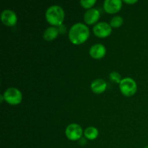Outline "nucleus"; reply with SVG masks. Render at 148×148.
<instances>
[{
  "instance_id": "f257e3e1",
  "label": "nucleus",
  "mask_w": 148,
  "mask_h": 148,
  "mask_svg": "<svg viewBox=\"0 0 148 148\" xmlns=\"http://www.w3.org/2000/svg\"><path fill=\"white\" fill-rule=\"evenodd\" d=\"M90 36L89 27L82 23H77L70 27L69 31V40L75 45L85 43Z\"/></svg>"
},
{
  "instance_id": "f03ea898",
  "label": "nucleus",
  "mask_w": 148,
  "mask_h": 148,
  "mask_svg": "<svg viewBox=\"0 0 148 148\" xmlns=\"http://www.w3.org/2000/svg\"><path fill=\"white\" fill-rule=\"evenodd\" d=\"M64 10L61 6L51 5L46 10L45 17L48 23L52 26L59 27L63 25L64 20Z\"/></svg>"
},
{
  "instance_id": "7ed1b4c3",
  "label": "nucleus",
  "mask_w": 148,
  "mask_h": 148,
  "mask_svg": "<svg viewBox=\"0 0 148 148\" xmlns=\"http://www.w3.org/2000/svg\"><path fill=\"white\" fill-rule=\"evenodd\" d=\"M119 85L120 91L125 96H132L137 92V82L131 77L123 78Z\"/></svg>"
},
{
  "instance_id": "20e7f679",
  "label": "nucleus",
  "mask_w": 148,
  "mask_h": 148,
  "mask_svg": "<svg viewBox=\"0 0 148 148\" xmlns=\"http://www.w3.org/2000/svg\"><path fill=\"white\" fill-rule=\"evenodd\" d=\"M4 101L9 104L16 106L20 104L23 100V95L20 90L16 88H9L4 91Z\"/></svg>"
},
{
  "instance_id": "39448f33",
  "label": "nucleus",
  "mask_w": 148,
  "mask_h": 148,
  "mask_svg": "<svg viewBox=\"0 0 148 148\" xmlns=\"http://www.w3.org/2000/svg\"><path fill=\"white\" fill-rule=\"evenodd\" d=\"M65 134L69 140L76 141L82 138V134H84V132L79 124L73 123V124H69L66 127Z\"/></svg>"
},
{
  "instance_id": "423d86ee",
  "label": "nucleus",
  "mask_w": 148,
  "mask_h": 148,
  "mask_svg": "<svg viewBox=\"0 0 148 148\" xmlns=\"http://www.w3.org/2000/svg\"><path fill=\"white\" fill-rule=\"evenodd\" d=\"M92 31L97 37L106 38L112 33V27L106 22H100L94 25Z\"/></svg>"
},
{
  "instance_id": "0eeeda50",
  "label": "nucleus",
  "mask_w": 148,
  "mask_h": 148,
  "mask_svg": "<svg viewBox=\"0 0 148 148\" xmlns=\"http://www.w3.org/2000/svg\"><path fill=\"white\" fill-rule=\"evenodd\" d=\"M1 20L5 25L14 26L17 22V14L10 9L4 10L1 13Z\"/></svg>"
},
{
  "instance_id": "6e6552de",
  "label": "nucleus",
  "mask_w": 148,
  "mask_h": 148,
  "mask_svg": "<svg viewBox=\"0 0 148 148\" xmlns=\"http://www.w3.org/2000/svg\"><path fill=\"white\" fill-rule=\"evenodd\" d=\"M122 7L121 0H105L103 1V9L107 13L114 14L119 11Z\"/></svg>"
},
{
  "instance_id": "1a4fd4ad",
  "label": "nucleus",
  "mask_w": 148,
  "mask_h": 148,
  "mask_svg": "<svg viewBox=\"0 0 148 148\" xmlns=\"http://www.w3.org/2000/svg\"><path fill=\"white\" fill-rule=\"evenodd\" d=\"M89 53L93 59H101L105 56L106 53V49L102 43H95L90 48Z\"/></svg>"
},
{
  "instance_id": "9d476101",
  "label": "nucleus",
  "mask_w": 148,
  "mask_h": 148,
  "mask_svg": "<svg viewBox=\"0 0 148 148\" xmlns=\"http://www.w3.org/2000/svg\"><path fill=\"white\" fill-rule=\"evenodd\" d=\"M100 12L96 8H91L87 10L84 14V20L88 25L96 23L100 18Z\"/></svg>"
},
{
  "instance_id": "9b49d317",
  "label": "nucleus",
  "mask_w": 148,
  "mask_h": 148,
  "mask_svg": "<svg viewBox=\"0 0 148 148\" xmlns=\"http://www.w3.org/2000/svg\"><path fill=\"white\" fill-rule=\"evenodd\" d=\"M90 88L95 94H101L106 90L107 83L103 79H95L91 83Z\"/></svg>"
},
{
  "instance_id": "f8f14e48",
  "label": "nucleus",
  "mask_w": 148,
  "mask_h": 148,
  "mask_svg": "<svg viewBox=\"0 0 148 148\" xmlns=\"http://www.w3.org/2000/svg\"><path fill=\"white\" fill-rule=\"evenodd\" d=\"M59 33V30L58 27H55V26H51L45 30L43 35V38L47 41H51L57 37Z\"/></svg>"
},
{
  "instance_id": "ddd939ff",
  "label": "nucleus",
  "mask_w": 148,
  "mask_h": 148,
  "mask_svg": "<svg viewBox=\"0 0 148 148\" xmlns=\"http://www.w3.org/2000/svg\"><path fill=\"white\" fill-rule=\"evenodd\" d=\"M98 130L95 127H88L84 131V135H85V138L90 140H93L98 137Z\"/></svg>"
},
{
  "instance_id": "4468645a",
  "label": "nucleus",
  "mask_w": 148,
  "mask_h": 148,
  "mask_svg": "<svg viewBox=\"0 0 148 148\" xmlns=\"http://www.w3.org/2000/svg\"><path fill=\"white\" fill-rule=\"evenodd\" d=\"M123 23H124V20H123L122 17L119 15H116L111 18V20H110L109 24L112 27H119L122 25Z\"/></svg>"
},
{
  "instance_id": "2eb2a0df",
  "label": "nucleus",
  "mask_w": 148,
  "mask_h": 148,
  "mask_svg": "<svg viewBox=\"0 0 148 148\" xmlns=\"http://www.w3.org/2000/svg\"><path fill=\"white\" fill-rule=\"evenodd\" d=\"M79 3L82 7L89 10V9L92 8V6L95 5L96 0H81Z\"/></svg>"
},
{
  "instance_id": "dca6fc26",
  "label": "nucleus",
  "mask_w": 148,
  "mask_h": 148,
  "mask_svg": "<svg viewBox=\"0 0 148 148\" xmlns=\"http://www.w3.org/2000/svg\"><path fill=\"white\" fill-rule=\"evenodd\" d=\"M109 78L112 82H116V83H120V82L121 81V76L118 72H111V73L109 74Z\"/></svg>"
},
{
  "instance_id": "f3484780",
  "label": "nucleus",
  "mask_w": 148,
  "mask_h": 148,
  "mask_svg": "<svg viewBox=\"0 0 148 148\" xmlns=\"http://www.w3.org/2000/svg\"><path fill=\"white\" fill-rule=\"evenodd\" d=\"M124 1L129 4H134L137 2V0H124Z\"/></svg>"
},
{
  "instance_id": "a211bd4d",
  "label": "nucleus",
  "mask_w": 148,
  "mask_h": 148,
  "mask_svg": "<svg viewBox=\"0 0 148 148\" xmlns=\"http://www.w3.org/2000/svg\"><path fill=\"white\" fill-rule=\"evenodd\" d=\"M145 148H148V145H147V146H146V147H145Z\"/></svg>"
}]
</instances>
